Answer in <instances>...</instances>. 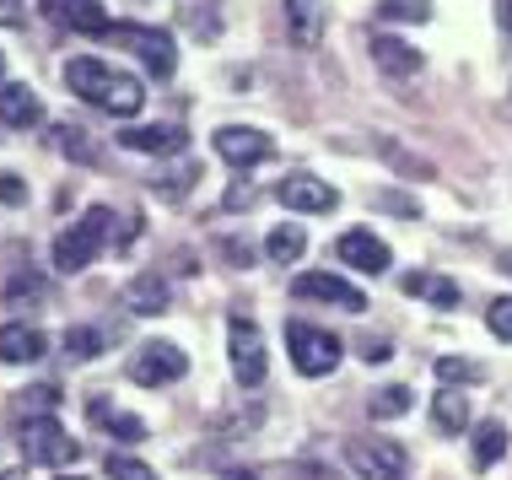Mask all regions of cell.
I'll use <instances>...</instances> for the list:
<instances>
[{"label":"cell","instance_id":"obj_42","mask_svg":"<svg viewBox=\"0 0 512 480\" xmlns=\"http://www.w3.org/2000/svg\"><path fill=\"white\" fill-rule=\"evenodd\" d=\"M221 480H259V475H254V470H227Z\"/></svg>","mask_w":512,"mask_h":480},{"label":"cell","instance_id":"obj_32","mask_svg":"<svg viewBox=\"0 0 512 480\" xmlns=\"http://www.w3.org/2000/svg\"><path fill=\"white\" fill-rule=\"evenodd\" d=\"M103 475H108V480H157V470H151V464L130 459V454H108Z\"/></svg>","mask_w":512,"mask_h":480},{"label":"cell","instance_id":"obj_5","mask_svg":"<svg viewBox=\"0 0 512 480\" xmlns=\"http://www.w3.org/2000/svg\"><path fill=\"white\" fill-rule=\"evenodd\" d=\"M286 351H292V367L302 378H324V373H335L340 367V356L345 346L329 329H313V324H292L286 319Z\"/></svg>","mask_w":512,"mask_h":480},{"label":"cell","instance_id":"obj_1","mask_svg":"<svg viewBox=\"0 0 512 480\" xmlns=\"http://www.w3.org/2000/svg\"><path fill=\"white\" fill-rule=\"evenodd\" d=\"M65 87H71L81 103L103 108V114H114V119H135L146 108L141 81L114 71V65H103V60H92V54H76V60L65 65Z\"/></svg>","mask_w":512,"mask_h":480},{"label":"cell","instance_id":"obj_26","mask_svg":"<svg viewBox=\"0 0 512 480\" xmlns=\"http://www.w3.org/2000/svg\"><path fill=\"white\" fill-rule=\"evenodd\" d=\"M507 454V427L502 421H480L475 427V470H491Z\"/></svg>","mask_w":512,"mask_h":480},{"label":"cell","instance_id":"obj_31","mask_svg":"<svg viewBox=\"0 0 512 480\" xmlns=\"http://www.w3.org/2000/svg\"><path fill=\"white\" fill-rule=\"evenodd\" d=\"M54 400H60L54 389H22V400L11 405V416H17V421H27V416H54Z\"/></svg>","mask_w":512,"mask_h":480},{"label":"cell","instance_id":"obj_2","mask_svg":"<svg viewBox=\"0 0 512 480\" xmlns=\"http://www.w3.org/2000/svg\"><path fill=\"white\" fill-rule=\"evenodd\" d=\"M108 232H114V211H108V205H87V211L54 238V270H60V276L87 270L92 259L108 249Z\"/></svg>","mask_w":512,"mask_h":480},{"label":"cell","instance_id":"obj_43","mask_svg":"<svg viewBox=\"0 0 512 480\" xmlns=\"http://www.w3.org/2000/svg\"><path fill=\"white\" fill-rule=\"evenodd\" d=\"M0 480H22V475H17V470H6V475H0Z\"/></svg>","mask_w":512,"mask_h":480},{"label":"cell","instance_id":"obj_16","mask_svg":"<svg viewBox=\"0 0 512 480\" xmlns=\"http://www.w3.org/2000/svg\"><path fill=\"white\" fill-rule=\"evenodd\" d=\"M38 119H44L38 92L22 87V81H6V87H0V125H6V130H33Z\"/></svg>","mask_w":512,"mask_h":480},{"label":"cell","instance_id":"obj_35","mask_svg":"<svg viewBox=\"0 0 512 480\" xmlns=\"http://www.w3.org/2000/svg\"><path fill=\"white\" fill-rule=\"evenodd\" d=\"M27 22V0H0V27H22Z\"/></svg>","mask_w":512,"mask_h":480},{"label":"cell","instance_id":"obj_44","mask_svg":"<svg viewBox=\"0 0 512 480\" xmlns=\"http://www.w3.org/2000/svg\"><path fill=\"white\" fill-rule=\"evenodd\" d=\"M502 270H512V254H502Z\"/></svg>","mask_w":512,"mask_h":480},{"label":"cell","instance_id":"obj_19","mask_svg":"<svg viewBox=\"0 0 512 480\" xmlns=\"http://www.w3.org/2000/svg\"><path fill=\"white\" fill-rule=\"evenodd\" d=\"M44 329H33V324H0V362H38L44 356Z\"/></svg>","mask_w":512,"mask_h":480},{"label":"cell","instance_id":"obj_30","mask_svg":"<svg viewBox=\"0 0 512 480\" xmlns=\"http://www.w3.org/2000/svg\"><path fill=\"white\" fill-rule=\"evenodd\" d=\"M378 17H389V22H426V17H432V0H378Z\"/></svg>","mask_w":512,"mask_h":480},{"label":"cell","instance_id":"obj_7","mask_svg":"<svg viewBox=\"0 0 512 480\" xmlns=\"http://www.w3.org/2000/svg\"><path fill=\"white\" fill-rule=\"evenodd\" d=\"M184 373H189V356L173 340H146V346L130 351V383H141V389H162V383H178Z\"/></svg>","mask_w":512,"mask_h":480},{"label":"cell","instance_id":"obj_45","mask_svg":"<svg viewBox=\"0 0 512 480\" xmlns=\"http://www.w3.org/2000/svg\"><path fill=\"white\" fill-rule=\"evenodd\" d=\"M0 76H6V54H0Z\"/></svg>","mask_w":512,"mask_h":480},{"label":"cell","instance_id":"obj_18","mask_svg":"<svg viewBox=\"0 0 512 480\" xmlns=\"http://www.w3.org/2000/svg\"><path fill=\"white\" fill-rule=\"evenodd\" d=\"M432 421H437V432L464 437V427L475 421V410H469V394H464V389H453V383H442L437 400H432Z\"/></svg>","mask_w":512,"mask_h":480},{"label":"cell","instance_id":"obj_6","mask_svg":"<svg viewBox=\"0 0 512 480\" xmlns=\"http://www.w3.org/2000/svg\"><path fill=\"white\" fill-rule=\"evenodd\" d=\"M345 464L356 470V480H410V454L394 437H356L345 448Z\"/></svg>","mask_w":512,"mask_h":480},{"label":"cell","instance_id":"obj_46","mask_svg":"<svg viewBox=\"0 0 512 480\" xmlns=\"http://www.w3.org/2000/svg\"><path fill=\"white\" fill-rule=\"evenodd\" d=\"M65 480H81V475H65Z\"/></svg>","mask_w":512,"mask_h":480},{"label":"cell","instance_id":"obj_12","mask_svg":"<svg viewBox=\"0 0 512 480\" xmlns=\"http://www.w3.org/2000/svg\"><path fill=\"white\" fill-rule=\"evenodd\" d=\"M119 303L130 308L135 319H157V313H168V303H173V281L162 276V270H141V276L124 281Z\"/></svg>","mask_w":512,"mask_h":480},{"label":"cell","instance_id":"obj_27","mask_svg":"<svg viewBox=\"0 0 512 480\" xmlns=\"http://www.w3.org/2000/svg\"><path fill=\"white\" fill-rule=\"evenodd\" d=\"M195 178H200L195 162H178V168H162L157 178H151V195H162V200H184L189 189H195Z\"/></svg>","mask_w":512,"mask_h":480},{"label":"cell","instance_id":"obj_40","mask_svg":"<svg viewBox=\"0 0 512 480\" xmlns=\"http://www.w3.org/2000/svg\"><path fill=\"white\" fill-rule=\"evenodd\" d=\"M362 356H367V362H389V356H394V351H389V346H383V340H367V351H362Z\"/></svg>","mask_w":512,"mask_h":480},{"label":"cell","instance_id":"obj_21","mask_svg":"<svg viewBox=\"0 0 512 480\" xmlns=\"http://www.w3.org/2000/svg\"><path fill=\"white\" fill-rule=\"evenodd\" d=\"M405 292L421 297V303H432V308H459V286H453L448 276H437V270H410Z\"/></svg>","mask_w":512,"mask_h":480},{"label":"cell","instance_id":"obj_29","mask_svg":"<svg viewBox=\"0 0 512 480\" xmlns=\"http://www.w3.org/2000/svg\"><path fill=\"white\" fill-rule=\"evenodd\" d=\"M367 410H372V421L405 416V410H410V389H405V383H389V389H378V394L367 400Z\"/></svg>","mask_w":512,"mask_h":480},{"label":"cell","instance_id":"obj_25","mask_svg":"<svg viewBox=\"0 0 512 480\" xmlns=\"http://www.w3.org/2000/svg\"><path fill=\"white\" fill-rule=\"evenodd\" d=\"M265 254L275 259V265H292V259H302V254H308V232H302L297 222L275 227V232H270V243H265Z\"/></svg>","mask_w":512,"mask_h":480},{"label":"cell","instance_id":"obj_36","mask_svg":"<svg viewBox=\"0 0 512 480\" xmlns=\"http://www.w3.org/2000/svg\"><path fill=\"white\" fill-rule=\"evenodd\" d=\"M11 303H22V297H44V281H38V276H17V286H11Z\"/></svg>","mask_w":512,"mask_h":480},{"label":"cell","instance_id":"obj_38","mask_svg":"<svg viewBox=\"0 0 512 480\" xmlns=\"http://www.w3.org/2000/svg\"><path fill=\"white\" fill-rule=\"evenodd\" d=\"M0 200H6V205H17V200H22V184H17V173H0Z\"/></svg>","mask_w":512,"mask_h":480},{"label":"cell","instance_id":"obj_4","mask_svg":"<svg viewBox=\"0 0 512 480\" xmlns=\"http://www.w3.org/2000/svg\"><path fill=\"white\" fill-rule=\"evenodd\" d=\"M108 44L135 49L151 76H173V71H178L173 33H162V27H151V22H114V27H108Z\"/></svg>","mask_w":512,"mask_h":480},{"label":"cell","instance_id":"obj_33","mask_svg":"<svg viewBox=\"0 0 512 480\" xmlns=\"http://www.w3.org/2000/svg\"><path fill=\"white\" fill-rule=\"evenodd\" d=\"M437 378L442 383H480V362H464V356H437Z\"/></svg>","mask_w":512,"mask_h":480},{"label":"cell","instance_id":"obj_20","mask_svg":"<svg viewBox=\"0 0 512 480\" xmlns=\"http://www.w3.org/2000/svg\"><path fill=\"white\" fill-rule=\"evenodd\" d=\"M372 60H378V71H389V76H415L421 71V49H410L405 38H389V33L372 38Z\"/></svg>","mask_w":512,"mask_h":480},{"label":"cell","instance_id":"obj_17","mask_svg":"<svg viewBox=\"0 0 512 480\" xmlns=\"http://www.w3.org/2000/svg\"><path fill=\"white\" fill-rule=\"evenodd\" d=\"M286 33L297 49H318L324 38V0H286Z\"/></svg>","mask_w":512,"mask_h":480},{"label":"cell","instance_id":"obj_14","mask_svg":"<svg viewBox=\"0 0 512 480\" xmlns=\"http://www.w3.org/2000/svg\"><path fill=\"white\" fill-rule=\"evenodd\" d=\"M44 17L54 27H71V33H87V38H108V22L98 0H44Z\"/></svg>","mask_w":512,"mask_h":480},{"label":"cell","instance_id":"obj_23","mask_svg":"<svg viewBox=\"0 0 512 480\" xmlns=\"http://www.w3.org/2000/svg\"><path fill=\"white\" fill-rule=\"evenodd\" d=\"M178 17H184V27L195 38H221V11L216 0H178Z\"/></svg>","mask_w":512,"mask_h":480},{"label":"cell","instance_id":"obj_10","mask_svg":"<svg viewBox=\"0 0 512 480\" xmlns=\"http://www.w3.org/2000/svg\"><path fill=\"white\" fill-rule=\"evenodd\" d=\"M292 292L308 297V303H329V308H345V313H367V297L356 292L345 276H329V270H308V276H297Z\"/></svg>","mask_w":512,"mask_h":480},{"label":"cell","instance_id":"obj_15","mask_svg":"<svg viewBox=\"0 0 512 480\" xmlns=\"http://www.w3.org/2000/svg\"><path fill=\"white\" fill-rule=\"evenodd\" d=\"M119 146L146 152V157H178L189 146V135L178 130V125H124L119 130Z\"/></svg>","mask_w":512,"mask_h":480},{"label":"cell","instance_id":"obj_28","mask_svg":"<svg viewBox=\"0 0 512 480\" xmlns=\"http://www.w3.org/2000/svg\"><path fill=\"white\" fill-rule=\"evenodd\" d=\"M65 356H71V362H98V356H103V335H98V329H87V324H71V329H65Z\"/></svg>","mask_w":512,"mask_h":480},{"label":"cell","instance_id":"obj_13","mask_svg":"<svg viewBox=\"0 0 512 480\" xmlns=\"http://www.w3.org/2000/svg\"><path fill=\"white\" fill-rule=\"evenodd\" d=\"M281 205L286 211H302V216H324V211H335L340 195L324 184V178H313V173H292V178H281Z\"/></svg>","mask_w":512,"mask_h":480},{"label":"cell","instance_id":"obj_41","mask_svg":"<svg viewBox=\"0 0 512 480\" xmlns=\"http://www.w3.org/2000/svg\"><path fill=\"white\" fill-rule=\"evenodd\" d=\"M496 17H502V27L512 33V0H496Z\"/></svg>","mask_w":512,"mask_h":480},{"label":"cell","instance_id":"obj_34","mask_svg":"<svg viewBox=\"0 0 512 480\" xmlns=\"http://www.w3.org/2000/svg\"><path fill=\"white\" fill-rule=\"evenodd\" d=\"M486 329L496 340H512V297H496V303L486 308Z\"/></svg>","mask_w":512,"mask_h":480},{"label":"cell","instance_id":"obj_22","mask_svg":"<svg viewBox=\"0 0 512 480\" xmlns=\"http://www.w3.org/2000/svg\"><path fill=\"white\" fill-rule=\"evenodd\" d=\"M92 421H98V427H108L119 443H141V437H146V421H141V416H124V410H114L108 400H92Z\"/></svg>","mask_w":512,"mask_h":480},{"label":"cell","instance_id":"obj_11","mask_svg":"<svg viewBox=\"0 0 512 480\" xmlns=\"http://www.w3.org/2000/svg\"><path fill=\"white\" fill-rule=\"evenodd\" d=\"M335 259H340V265H351V270H362V276H383V270L394 265V249L378 238V232L356 227V232H345V238L335 243Z\"/></svg>","mask_w":512,"mask_h":480},{"label":"cell","instance_id":"obj_9","mask_svg":"<svg viewBox=\"0 0 512 480\" xmlns=\"http://www.w3.org/2000/svg\"><path fill=\"white\" fill-rule=\"evenodd\" d=\"M211 141H216V157L232 162V168H259V162L275 152V141L254 125H221Z\"/></svg>","mask_w":512,"mask_h":480},{"label":"cell","instance_id":"obj_8","mask_svg":"<svg viewBox=\"0 0 512 480\" xmlns=\"http://www.w3.org/2000/svg\"><path fill=\"white\" fill-rule=\"evenodd\" d=\"M22 454L33 464H76L81 443L54 416H33V421H22Z\"/></svg>","mask_w":512,"mask_h":480},{"label":"cell","instance_id":"obj_24","mask_svg":"<svg viewBox=\"0 0 512 480\" xmlns=\"http://www.w3.org/2000/svg\"><path fill=\"white\" fill-rule=\"evenodd\" d=\"M54 146H60V152L71 157V162H81V168H92V162L103 157L98 141H92V135L81 130V125H54Z\"/></svg>","mask_w":512,"mask_h":480},{"label":"cell","instance_id":"obj_3","mask_svg":"<svg viewBox=\"0 0 512 480\" xmlns=\"http://www.w3.org/2000/svg\"><path fill=\"white\" fill-rule=\"evenodd\" d=\"M227 362H232V378H238L243 389H259L270 373L265 335H259V324L248 319V313H232V324H227Z\"/></svg>","mask_w":512,"mask_h":480},{"label":"cell","instance_id":"obj_39","mask_svg":"<svg viewBox=\"0 0 512 480\" xmlns=\"http://www.w3.org/2000/svg\"><path fill=\"white\" fill-rule=\"evenodd\" d=\"M372 205H389V211H405V216L415 211V205H410L405 195H372Z\"/></svg>","mask_w":512,"mask_h":480},{"label":"cell","instance_id":"obj_37","mask_svg":"<svg viewBox=\"0 0 512 480\" xmlns=\"http://www.w3.org/2000/svg\"><path fill=\"white\" fill-rule=\"evenodd\" d=\"M243 205H254V184H232V195H227V211H243Z\"/></svg>","mask_w":512,"mask_h":480}]
</instances>
